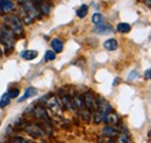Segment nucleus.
I'll use <instances>...</instances> for the list:
<instances>
[{"mask_svg":"<svg viewBox=\"0 0 151 143\" xmlns=\"http://www.w3.org/2000/svg\"><path fill=\"white\" fill-rule=\"evenodd\" d=\"M144 1H145V2H147V5L150 7V6H151V0H144Z\"/></svg>","mask_w":151,"mask_h":143,"instance_id":"obj_30","label":"nucleus"},{"mask_svg":"<svg viewBox=\"0 0 151 143\" xmlns=\"http://www.w3.org/2000/svg\"><path fill=\"white\" fill-rule=\"evenodd\" d=\"M15 8V4L13 0H8L6 1L5 4H2L0 6V13H4V14H7V13H11L13 12Z\"/></svg>","mask_w":151,"mask_h":143,"instance_id":"obj_13","label":"nucleus"},{"mask_svg":"<svg viewBox=\"0 0 151 143\" xmlns=\"http://www.w3.org/2000/svg\"><path fill=\"white\" fill-rule=\"evenodd\" d=\"M47 105L49 110L54 114V115H62V106L59 104V100L57 97H51L48 101H47Z\"/></svg>","mask_w":151,"mask_h":143,"instance_id":"obj_6","label":"nucleus"},{"mask_svg":"<svg viewBox=\"0 0 151 143\" xmlns=\"http://www.w3.org/2000/svg\"><path fill=\"white\" fill-rule=\"evenodd\" d=\"M6 1H8V0H0V6H1V5H2V4H5V2H6Z\"/></svg>","mask_w":151,"mask_h":143,"instance_id":"obj_31","label":"nucleus"},{"mask_svg":"<svg viewBox=\"0 0 151 143\" xmlns=\"http://www.w3.org/2000/svg\"><path fill=\"white\" fill-rule=\"evenodd\" d=\"M9 101H11V99H9L7 92L4 93V94L1 95V98H0V108H5L7 105H9Z\"/></svg>","mask_w":151,"mask_h":143,"instance_id":"obj_23","label":"nucleus"},{"mask_svg":"<svg viewBox=\"0 0 151 143\" xmlns=\"http://www.w3.org/2000/svg\"><path fill=\"white\" fill-rule=\"evenodd\" d=\"M35 4H36V6H37V8L40 9L41 14H45V15H48V14L50 13L51 7H50V5H48L44 0H36Z\"/></svg>","mask_w":151,"mask_h":143,"instance_id":"obj_12","label":"nucleus"},{"mask_svg":"<svg viewBox=\"0 0 151 143\" xmlns=\"http://www.w3.org/2000/svg\"><path fill=\"white\" fill-rule=\"evenodd\" d=\"M50 46H51V50L54 53H62L63 51V48H64V43L62 40H59L58 37H55L51 40L50 42Z\"/></svg>","mask_w":151,"mask_h":143,"instance_id":"obj_11","label":"nucleus"},{"mask_svg":"<svg viewBox=\"0 0 151 143\" xmlns=\"http://www.w3.org/2000/svg\"><path fill=\"white\" fill-rule=\"evenodd\" d=\"M38 53L36 50H24V51H22L20 56H21V58H23V59H26V61H32V59H34V58H36L37 57Z\"/></svg>","mask_w":151,"mask_h":143,"instance_id":"obj_18","label":"nucleus"},{"mask_svg":"<svg viewBox=\"0 0 151 143\" xmlns=\"http://www.w3.org/2000/svg\"><path fill=\"white\" fill-rule=\"evenodd\" d=\"M105 124H107L108 126H115L119 124V116H117V114L113 112V110H111V112H108L107 114H106V116L104 118V120H102Z\"/></svg>","mask_w":151,"mask_h":143,"instance_id":"obj_9","label":"nucleus"},{"mask_svg":"<svg viewBox=\"0 0 151 143\" xmlns=\"http://www.w3.org/2000/svg\"><path fill=\"white\" fill-rule=\"evenodd\" d=\"M20 2H22V4H24V2H28V1H30V0H19Z\"/></svg>","mask_w":151,"mask_h":143,"instance_id":"obj_32","label":"nucleus"},{"mask_svg":"<svg viewBox=\"0 0 151 143\" xmlns=\"http://www.w3.org/2000/svg\"><path fill=\"white\" fill-rule=\"evenodd\" d=\"M92 22L94 25H100V23H104L105 22V17L100 13H94L92 15Z\"/></svg>","mask_w":151,"mask_h":143,"instance_id":"obj_22","label":"nucleus"},{"mask_svg":"<svg viewBox=\"0 0 151 143\" xmlns=\"http://www.w3.org/2000/svg\"><path fill=\"white\" fill-rule=\"evenodd\" d=\"M36 94H37V90L35 89V87H28V89L24 91V93L22 94V97L19 98V103H23L28 98H32V97H34Z\"/></svg>","mask_w":151,"mask_h":143,"instance_id":"obj_15","label":"nucleus"},{"mask_svg":"<svg viewBox=\"0 0 151 143\" xmlns=\"http://www.w3.org/2000/svg\"><path fill=\"white\" fill-rule=\"evenodd\" d=\"M120 131L114 127V126H106L104 129H102V134L105 136H107L108 139H112V137H115Z\"/></svg>","mask_w":151,"mask_h":143,"instance_id":"obj_14","label":"nucleus"},{"mask_svg":"<svg viewBox=\"0 0 151 143\" xmlns=\"http://www.w3.org/2000/svg\"><path fill=\"white\" fill-rule=\"evenodd\" d=\"M83 100H84V107H85V109L90 110L91 113L96 108V100H95L94 97L90 92H86L83 95Z\"/></svg>","mask_w":151,"mask_h":143,"instance_id":"obj_7","label":"nucleus"},{"mask_svg":"<svg viewBox=\"0 0 151 143\" xmlns=\"http://www.w3.org/2000/svg\"><path fill=\"white\" fill-rule=\"evenodd\" d=\"M2 22H4V26H6L14 35L17 36L23 35V33H24L23 25H22V21L18 17L12 15V14H6L2 18Z\"/></svg>","mask_w":151,"mask_h":143,"instance_id":"obj_1","label":"nucleus"},{"mask_svg":"<svg viewBox=\"0 0 151 143\" xmlns=\"http://www.w3.org/2000/svg\"><path fill=\"white\" fill-rule=\"evenodd\" d=\"M2 57V50H1V48H0V58Z\"/></svg>","mask_w":151,"mask_h":143,"instance_id":"obj_33","label":"nucleus"},{"mask_svg":"<svg viewBox=\"0 0 151 143\" xmlns=\"http://www.w3.org/2000/svg\"><path fill=\"white\" fill-rule=\"evenodd\" d=\"M0 42L5 46L6 50H12L14 48L15 35L6 26H0Z\"/></svg>","mask_w":151,"mask_h":143,"instance_id":"obj_2","label":"nucleus"},{"mask_svg":"<svg viewBox=\"0 0 151 143\" xmlns=\"http://www.w3.org/2000/svg\"><path fill=\"white\" fill-rule=\"evenodd\" d=\"M8 143H34V142L30 141V140L23 139V137H15V139H13L11 142H8Z\"/></svg>","mask_w":151,"mask_h":143,"instance_id":"obj_26","label":"nucleus"},{"mask_svg":"<svg viewBox=\"0 0 151 143\" xmlns=\"http://www.w3.org/2000/svg\"><path fill=\"white\" fill-rule=\"evenodd\" d=\"M7 94H8V97H9V99H15V98H18L20 94V90L17 87H13V89H9L7 91Z\"/></svg>","mask_w":151,"mask_h":143,"instance_id":"obj_24","label":"nucleus"},{"mask_svg":"<svg viewBox=\"0 0 151 143\" xmlns=\"http://www.w3.org/2000/svg\"><path fill=\"white\" fill-rule=\"evenodd\" d=\"M55 58H56V53H54L52 50H48V51L45 53L44 59H45L47 62H49V61H54Z\"/></svg>","mask_w":151,"mask_h":143,"instance_id":"obj_25","label":"nucleus"},{"mask_svg":"<svg viewBox=\"0 0 151 143\" xmlns=\"http://www.w3.org/2000/svg\"><path fill=\"white\" fill-rule=\"evenodd\" d=\"M150 77H151V70L148 69L147 71L144 72V78H145V79H150Z\"/></svg>","mask_w":151,"mask_h":143,"instance_id":"obj_28","label":"nucleus"},{"mask_svg":"<svg viewBox=\"0 0 151 143\" xmlns=\"http://www.w3.org/2000/svg\"><path fill=\"white\" fill-rule=\"evenodd\" d=\"M116 30L119 33H122V34H127L132 30V26L129 23H126V22H121L116 26Z\"/></svg>","mask_w":151,"mask_h":143,"instance_id":"obj_20","label":"nucleus"},{"mask_svg":"<svg viewBox=\"0 0 151 143\" xmlns=\"http://www.w3.org/2000/svg\"><path fill=\"white\" fill-rule=\"evenodd\" d=\"M58 100H59V104H60L62 108H65L68 110H75V105H73L71 95H69V94H66L64 92H60Z\"/></svg>","mask_w":151,"mask_h":143,"instance_id":"obj_5","label":"nucleus"},{"mask_svg":"<svg viewBox=\"0 0 151 143\" xmlns=\"http://www.w3.org/2000/svg\"><path fill=\"white\" fill-rule=\"evenodd\" d=\"M26 131L33 139H40L44 135V129L37 124H30V125L26 126Z\"/></svg>","mask_w":151,"mask_h":143,"instance_id":"obj_4","label":"nucleus"},{"mask_svg":"<svg viewBox=\"0 0 151 143\" xmlns=\"http://www.w3.org/2000/svg\"><path fill=\"white\" fill-rule=\"evenodd\" d=\"M34 115H35V118L38 119V120H43V121H45V122H49V116H48V113H47V110L44 109L43 107H41V106H38L34 109Z\"/></svg>","mask_w":151,"mask_h":143,"instance_id":"obj_10","label":"nucleus"},{"mask_svg":"<svg viewBox=\"0 0 151 143\" xmlns=\"http://www.w3.org/2000/svg\"><path fill=\"white\" fill-rule=\"evenodd\" d=\"M22 8H23L24 12L29 15V18H32L33 20H34V19H38L42 15L41 12H40V9L37 8V6H36V4L34 2V0H30V1H28V2H24Z\"/></svg>","mask_w":151,"mask_h":143,"instance_id":"obj_3","label":"nucleus"},{"mask_svg":"<svg viewBox=\"0 0 151 143\" xmlns=\"http://www.w3.org/2000/svg\"><path fill=\"white\" fill-rule=\"evenodd\" d=\"M115 137H116V140H115L114 143H132L130 137H129V136L127 135V133H124V131L119 133Z\"/></svg>","mask_w":151,"mask_h":143,"instance_id":"obj_19","label":"nucleus"},{"mask_svg":"<svg viewBox=\"0 0 151 143\" xmlns=\"http://www.w3.org/2000/svg\"><path fill=\"white\" fill-rule=\"evenodd\" d=\"M114 32L113 27L111 25H107V23H100V25H95L94 28V33L95 34H99V35H108V34H112Z\"/></svg>","mask_w":151,"mask_h":143,"instance_id":"obj_8","label":"nucleus"},{"mask_svg":"<svg viewBox=\"0 0 151 143\" xmlns=\"http://www.w3.org/2000/svg\"><path fill=\"white\" fill-rule=\"evenodd\" d=\"M119 84V79H114V83H113V86H116Z\"/></svg>","mask_w":151,"mask_h":143,"instance_id":"obj_29","label":"nucleus"},{"mask_svg":"<svg viewBox=\"0 0 151 143\" xmlns=\"http://www.w3.org/2000/svg\"><path fill=\"white\" fill-rule=\"evenodd\" d=\"M0 126H1V121H0Z\"/></svg>","mask_w":151,"mask_h":143,"instance_id":"obj_35","label":"nucleus"},{"mask_svg":"<svg viewBox=\"0 0 151 143\" xmlns=\"http://www.w3.org/2000/svg\"><path fill=\"white\" fill-rule=\"evenodd\" d=\"M117 47H119V43H117V41L115 38H109V40H107V41L104 42V48L106 50H108V51L116 50Z\"/></svg>","mask_w":151,"mask_h":143,"instance_id":"obj_17","label":"nucleus"},{"mask_svg":"<svg viewBox=\"0 0 151 143\" xmlns=\"http://www.w3.org/2000/svg\"><path fill=\"white\" fill-rule=\"evenodd\" d=\"M72 101H73V105L75 108H78L79 110L84 109V100H83V95H80L79 93L76 92L72 97Z\"/></svg>","mask_w":151,"mask_h":143,"instance_id":"obj_16","label":"nucleus"},{"mask_svg":"<svg viewBox=\"0 0 151 143\" xmlns=\"http://www.w3.org/2000/svg\"><path fill=\"white\" fill-rule=\"evenodd\" d=\"M88 13V6L87 5H81L78 9H77V17L80 19L85 18Z\"/></svg>","mask_w":151,"mask_h":143,"instance_id":"obj_21","label":"nucleus"},{"mask_svg":"<svg viewBox=\"0 0 151 143\" xmlns=\"http://www.w3.org/2000/svg\"><path fill=\"white\" fill-rule=\"evenodd\" d=\"M137 78H138V72L135 71V70L130 72V74L127 77V79H128L129 82H132V80H135V79H137Z\"/></svg>","mask_w":151,"mask_h":143,"instance_id":"obj_27","label":"nucleus"},{"mask_svg":"<svg viewBox=\"0 0 151 143\" xmlns=\"http://www.w3.org/2000/svg\"><path fill=\"white\" fill-rule=\"evenodd\" d=\"M107 143H114V142L112 141V140H111V139H108V142H107Z\"/></svg>","mask_w":151,"mask_h":143,"instance_id":"obj_34","label":"nucleus"}]
</instances>
